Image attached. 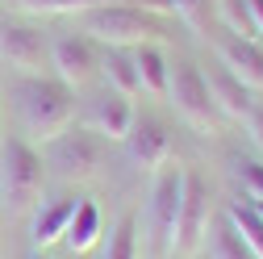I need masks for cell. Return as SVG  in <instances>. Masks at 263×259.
Here are the masks:
<instances>
[{
	"instance_id": "11",
	"label": "cell",
	"mask_w": 263,
	"mask_h": 259,
	"mask_svg": "<svg viewBox=\"0 0 263 259\" xmlns=\"http://www.w3.org/2000/svg\"><path fill=\"white\" fill-rule=\"evenodd\" d=\"M134 101L129 96H121V92H105L101 101L92 105V130L101 138H109V142H125L129 138V130H134Z\"/></svg>"
},
{
	"instance_id": "17",
	"label": "cell",
	"mask_w": 263,
	"mask_h": 259,
	"mask_svg": "<svg viewBox=\"0 0 263 259\" xmlns=\"http://www.w3.org/2000/svg\"><path fill=\"white\" fill-rule=\"evenodd\" d=\"M96 67H101L109 92H121V96H138V71H134V54L125 46H105V54L96 59Z\"/></svg>"
},
{
	"instance_id": "25",
	"label": "cell",
	"mask_w": 263,
	"mask_h": 259,
	"mask_svg": "<svg viewBox=\"0 0 263 259\" xmlns=\"http://www.w3.org/2000/svg\"><path fill=\"white\" fill-rule=\"evenodd\" d=\"M247 13H251V25H255V34L263 38V0H247Z\"/></svg>"
},
{
	"instance_id": "19",
	"label": "cell",
	"mask_w": 263,
	"mask_h": 259,
	"mask_svg": "<svg viewBox=\"0 0 263 259\" xmlns=\"http://www.w3.org/2000/svg\"><path fill=\"white\" fill-rule=\"evenodd\" d=\"M105 259H138V217L134 213H121L113 234H109V251Z\"/></svg>"
},
{
	"instance_id": "29",
	"label": "cell",
	"mask_w": 263,
	"mask_h": 259,
	"mask_svg": "<svg viewBox=\"0 0 263 259\" xmlns=\"http://www.w3.org/2000/svg\"><path fill=\"white\" fill-rule=\"evenodd\" d=\"M209 5H213V0H209Z\"/></svg>"
},
{
	"instance_id": "23",
	"label": "cell",
	"mask_w": 263,
	"mask_h": 259,
	"mask_svg": "<svg viewBox=\"0 0 263 259\" xmlns=\"http://www.w3.org/2000/svg\"><path fill=\"white\" fill-rule=\"evenodd\" d=\"M238 180L247 188V197H263V163H238Z\"/></svg>"
},
{
	"instance_id": "16",
	"label": "cell",
	"mask_w": 263,
	"mask_h": 259,
	"mask_svg": "<svg viewBox=\"0 0 263 259\" xmlns=\"http://www.w3.org/2000/svg\"><path fill=\"white\" fill-rule=\"evenodd\" d=\"M101 230H105V217L96 209V201H80L71 221H67V234H63V247L71 255H88L96 243H101Z\"/></svg>"
},
{
	"instance_id": "5",
	"label": "cell",
	"mask_w": 263,
	"mask_h": 259,
	"mask_svg": "<svg viewBox=\"0 0 263 259\" xmlns=\"http://www.w3.org/2000/svg\"><path fill=\"white\" fill-rule=\"evenodd\" d=\"M101 155H105V138L96 130H63L59 138L46 142V163L63 176V180H88L101 168Z\"/></svg>"
},
{
	"instance_id": "4",
	"label": "cell",
	"mask_w": 263,
	"mask_h": 259,
	"mask_svg": "<svg viewBox=\"0 0 263 259\" xmlns=\"http://www.w3.org/2000/svg\"><path fill=\"white\" fill-rule=\"evenodd\" d=\"M167 101H172V109L196 130V134H213L217 105H213V96H209V84H205L201 67H192V63H176L172 76H167Z\"/></svg>"
},
{
	"instance_id": "14",
	"label": "cell",
	"mask_w": 263,
	"mask_h": 259,
	"mask_svg": "<svg viewBox=\"0 0 263 259\" xmlns=\"http://www.w3.org/2000/svg\"><path fill=\"white\" fill-rule=\"evenodd\" d=\"M76 197H59V201H46L38 205L34 221H29V238H34V247H50V243H63V234H67V221L76 213Z\"/></svg>"
},
{
	"instance_id": "15",
	"label": "cell",
	"mask_w": 263,
	"mask_h": 259,
	"mask_svg": "<svg viewBox=\"0 0 263 259\" xmlns=\"http://www.w3.org/2000/svg\"><path fill=\"white\" fill-rule=\"evenodd\" d=\"M134 54V71H138V88L151 96H167V76H172V63L163 54V42H142V46H129Z\"/></svg>"
},
{
	"instance_id": "26",
	"label": "cell",
	"mask_w": 263,
	"mask_h": 259,
	"mask_svg": "<svg viewBox=\"0 0 263 259\" xmlns=\"http://www.w3.org/2000/svg\"><path fill=\"white\" fill-rule=\"evenodd\" d=\"M251 205H255V213H263V197H255V201H251Z\"/></svg>"
},
{
	"instance_id": "6",
	"label": "cell",
	"mask_w": 263,
	"mask_h": 259,
	"mask_svg": "<svg viewBox=\"0 0 263 259\" xmlns=\"http://www.w3.org/2000/svg\"><path fill=\"white\" fill-rule=\"evenodd\" d=\"M0 188H5L9 205H29L42 192V155L34 151V142L25 138H9L0 151Z\"/></svg>"
},
{
	"instance_id": "1",
	"label": "cell",
	"mask_w": 263,
	"mask_h": 259,
	"mask_svg": "<svg viewBox=\"0 0 263 259\" xmlns=\"http://www.w3.org/2000/svg\"><path fill=\"white\" fill-rule=\"evenodd\" d=\"M13 96H17V121L25 130V142H42L46 146L76 117L67 84H54V80H42V76H25Z\"/></svg>"
},
{
	"instance_id": "2",
	"label": "cell",
	"mask_w": 263,
	"mask_h": 259,
	"mask_svg": "<svg viewBox=\"0 0 263 259\" xmlns=\"http://www.w3.org/2000/svg\"><path fill=\"white\" fill-rule=\"evenodd\" d=\"M80 17V34L92 42H105V46H142V42H163L172 34V21L163 13H146L134 5H101V9H88L76 13Z\"/></svg>"
},
{
	"instance_id": "27",
	"label": "cell",
	"mask_w": 263,
	"mask_h": 259,
	"mask_svg": "<svg viewBox=\"0 0 263 259\" xmlns=\"http://www.w3.org/2000/svg\"><path fill=\"white\" fill-rule=\"evenodd\" d=\"M0 21H5V9H0Z\"/></svg>"
},
{
	"instance_id": "3",
	"label": "cell",
	"mask_w": 263,
	"mask_h": 259,
	"mask_svg": "<svg viewBox=\"0 0 263 259\" xmlns=\"http://www.w3.org/2000/svg\"><path fill=\"white\" fill-rule=\"evenodd\" d=\"M180 201H184V168L163 163L151 184V209H146V230L155 255H172L176 243V221H180Z\"/></svg>"
},
{
	"instance_id": "20",
	"label": "cell",
	"mask_w": 263,
	"mask_h": 259,
	"mask_svg": "<svg viewBox=\"0 0 263 259\" xmlns=\"http://www.w3.org/2000/svg\"><path fill=\"white\" fill-rule=\"evenodd\" d=\"M213 259H255V255H251V247L234 234V226L221 221L217 230H213Z\"/></svg>"
},
{
	"instance_id": "13",
	"label": "cell",
	"mask_w": 263,
	"mask_h": 259,
	"mask_svg": "<svg viewBox=\"0 0 263 259\" xmlns=\"http://www.w3.org/2000/svg\"><path fill=\"white\" fill-rule=\"evenodd\" d=\"M129 159L142 168V172H159L163 163L172 159V142H167V134H163V125H155V121H134V130H129Z\"/></svg>"
},
{
	"instance_id": "18",
	"label": "cell",
	"mask_w": 263,
	"mask_h": 259,
	"mask_svg": "<svg viewBox=\"0 0 263 259\" xmlns=\"http://www.w3.org/2000/svg\"><path fill=\"white\" fill-rule=\"evenodd\" d=\"M226 221L234 226V234L251 247V255L263 259V213H255V205L230 201V205H226Z\"/></svg>"
},
{
	"instance_id": "28",
	"label": "cell",
	"mask_w": 263,
	"mask_h": 259,
	"mask_svg": "<svg viewBox=\"0 0 263 259\" xmlns=\"http://www.w3.org/2000/svg\"><path fill=\"white\" fill-rule=\"evenodd\" d=\"M29 259H42V255H29Z\"/></svg>"
},
{
	"instance_id": "21",
	"label": "cell",
	"mask_w": 263,
	"mask_h": 259,
	"mask_svg": "<svg viewBox=\"0 0 263 259\" xmlns=\"http://www.w3.org/2000/svg\"><path fill=\"white\" fill-rule=\"evenodd\" d=\"M213 9L221 13V21L234 29V34H242V38H251V34H255L251 13H247V0H213Z\"/></svg>"
},
{
	"instance_id": "7",
	"label": "cell",
	"mask_w": 263,
	"mask_h": 259,
	"mask_svg": "<svg viewBox=\"0 0 263 259\" xmlns=\"http://www.w3.org/2000/svg\"><path fill=\"white\" fill-rule=\"evenodd\" d=\"M213 226V205H209V188L201 176L184 172V201H180V221H176V243H172V255L180 259H192L201 251L205 234Z\"/></svg>"
},
{
	"instance_id": "8",
	"label": "cell",
	"mask_w": 263,
	"mask_h": 259,
	"mask_svg": "<svg viewBox=\"0 0 263 259\" xmlns=\"http://www.w3.org/2000/svg\"><path fill=\"white\" fill-rule=\"evenodd\" d=\"M0 59L21 76H42V67H50V42L38 25L0 21Z\"/></svg>"
},
{
	"instance_id": "9",
	"label": "cell",
	"mask_w": 263,
	"mask_h": 259,
	"mask_svg": "<svg viewBox=\"0 0 263 259\" xmlns=\"http://www.w3.org/2000/svg\"><path fill=\"white\" fill-rule=\"evenodd\" d=\"M96 54L92 50V38L84 34H59L50 38V67L59 76V84H67V88H84L96 71Z\"/></svg>"
},
{
	"instance_id": "12",
	"label": "cell",
	"mask_w": 263,
	"mask_h": 259,
	"mask_svg": "<svg viewBox=\"0 0 263 259\" xmlns=\"http://www.w3.org/2000/svg\"><path fill=\"white\" fill-rule=\"evenodd\" d=\"M205 84H209V96H213L217 113L234 117V121H247V117L255 113V92H251L242 80H234L226 67H213V71L205 76Z\"/></svg>"
},
{
	"instance_id": "10",
	"label": "cell",
	"mask_w": 263,
	"mask_h": 259,
	"mask_svg": "<svg viewBox=\"0 0 263 259\" xmlns=\"http://www.w3.org/2000/svg\"><path fill=\"white\" fill-rule=\"evenodd\" d=\"M217 59H221V67L234 80H242L251 92L263 88V46H255L251 38H242V34L221 38L217 42Z\"/></svg>"
},
{
	"instance_id": "24",
	"label": "cell",
	"mask_w": 263,
	"mask_h": 259,
	"mask_svg": "<svg viewBox=\"0 0 263 259\" xmlns=\"http://www.w3.org/2000/svg\"><path fill=\"white\" fill-rule=\"evenodd\" d=\"M247 125H251V138H255V146L263 151V109H259V105H255V113L247 117Z\"/></svg>"
},
{
	"instance_id": "22",
	"label": "cell",
	"mask_w": 263,
	"mask_h": 259,
	"mask_svg": "<svg viewBox=\"0 0 263 259\" xmlns=\"http://www.w3.org/2000/svg\"><path fill=\"white\" fill-rule=\"evenodd\" d=\"M205 5L209 0H172V9H176V17H184L196 34L205 29Z\"/></svg>"
}]
</instances>
